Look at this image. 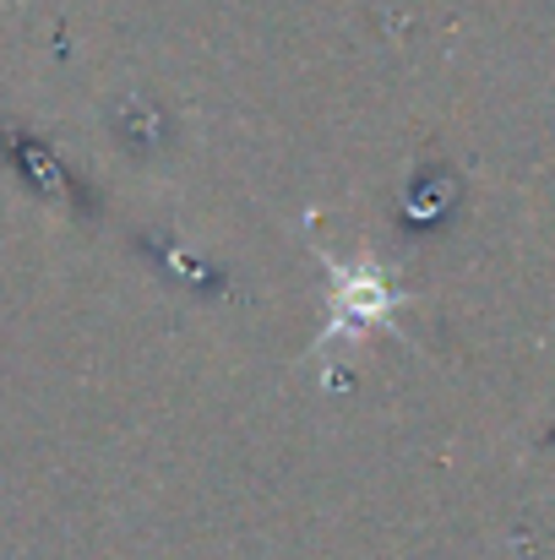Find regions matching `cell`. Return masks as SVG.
<instances>
[{
	"instance_id": "obj_1",
	"label": "cell",
	"mask_w": 555,
	"mask_h": 560,
	"mask_svg": "<svg viewBox=\"0 0 555 560\" xmlns=\"http://www.w3.org/2000/svg\"><path fill=\"white\" fill-rule=\"evenodd\" d=\"M322 267H327V327L311 343V360H322L327 349H355L370 332H392V316L414 300V289H403L375 256L338 261L327 245H316Z\"/></svg>"
}]
</instances>
